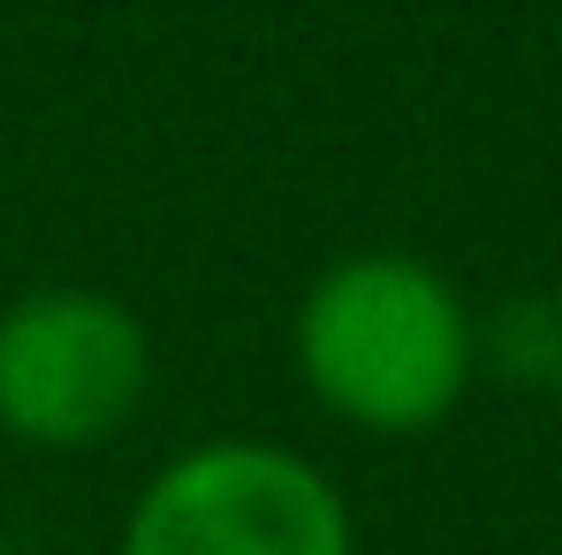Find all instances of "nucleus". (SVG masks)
Wrapping results in <instances>:
<instances>
[{
  "instance_id": "f257e3e1",
  "label": "nucleus",
  "mask_w": 562,
  "mask_h": 555,
  "mask_svg": "<svg viewBox=\"0 0 562 555\" xmlns=\"http://www.w3.org/2000/svg\"><path fill=\"white\" fill-rule=\"evenodd\" d=\"M289 358L304 396L373 442H411L457 419L479 380V312L418 252H342L296 297Z\"/></svg>"
},
{
  "instance_id": "f03ea898",
  "label": "nucleus",
  "mask_w": 562,
  "mask_h": 555,
  "mask_svg": "<svg viewBox=\"0 0 562 555\" xmlns=\"http://www.w3.org/2000/svg\"><path fill=\"white\" fill-rule=\"evenodd\" d=\"M114 555H358V518L304 449L205 434L137 487Z\"/></svg>"
},
{
  "instance_id": "7ed1b4c3",
  "label": "nucleus",
  "mask_w": 562,
  "mask_h": 555,
  "mask_svg": "<svg viewBox=\"0 0 562 555\" xmlns=\"http://www.w3.org/2000/svg\"><path fill=\"white\" fill-rule=\"evenodd\" d=\"M153 396L145 320L85 281H38L0 304V434L46 457L114 442Z\"/></svg>"
},
{
  "instance_id": "20e7f679",
  "label": "nucleus",
  "mask_w": 562,
  "mask_h": 555,
  "mask_svg": "<svg viewBox=\"0 0 562 555\" xmlns=\"http://www.w3.org/2000/svg\"><path fill=\"white\" fill-rule=\"evenodd\" d=\"M479 373L525 388V396H562V297L555 289H517L479 320Z\"/></svg>"
},
{
  "instance_id": "39448f33",
  "label": "nucleus",
  "mask_w": 562,
  "mask_h": 555,
  "mask_svg": "<svg viewBox=\"0 0 562 555\" xmlns=\"http://www.w3.org/2000/svg\"><path fill=\"white\" fill-rule=\"evenodd\" d=\"M0 555H8V548H0Z\"/></svg>"
}]
</instances>
